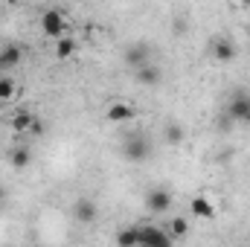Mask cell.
<instances>
[{
    "mask_svg": "<svg viewBox=\"0 0 250 247\" xmlns=\"http://www.w3.org/2000/svg\"><path fill=\"white\" fill-rule=\"evenodd\" d=\"M64 29H67V18H64L62 9H47V12L41 15V32H44L47 38L59 41V38H64Z\"/></svg>",
    "mask_w": 250,
    "mask_h": 247,
    "instance_id": "1",
    "label": "cell"
},
{
    "mask_svg": "<svg viewBox=\"0 0 250 247\" xmlns=\"http://www.w3.org/2000/svg\"><path fill=\"white\" fill-rule=\"evenodd\" d=\"M172 242L175 239L163 227H154V224L140 227V247H172Z\"/></svg>",
    "mask_w": 250,
    "mask_h": 247,
    "instance_id": "2",
    "label": "cell"
},
{
    "mask_svg": "<svg viewBox=\"0 0 250 247\" xmlns=\"http://www.w3.org/2000/svg\"><path fill=\"white\" fill-rule=\"evenodd\" d=\"M9 125L15 134H41V123L32 111H15L9 117Z\"/></svg>",
    "mask_w": 250,
    "mask_h": 247,
    "instance_id": "3",
    "label": "cell"
},
{
    "mask_svg": "<svg viewBox=\"0 0 250 247\" xmlns=\"http://www.w3.org/2000/svg\"><path fill=\"white\" fill-rule=\"evenodd\" d=\"M123 154L131 163H143V160H148V154H151V143H148L146 137H128L125 145H123Z\"/></svg>",
    "mask_w": 250,
    "mask_h": 247,
    "instance_id": "4",
    "label": "cell"
},
{
    "mask_svg": "<svg viewBox=\"0 0 250 247\" xmlns=\"http://www.w3.org/2000/svg\"><path fill=\"white\" fill-rule=\"evenodd\" d=\"M137 117V111H134V105L131 102H114V105H108V111H105V120L114 125L120 123H131Z\"/></svg>",
    "mask_w": 250,
    "mask_h": 247,
    "instance_id": "5",
    "label": "cell"
},
{
    "mask_svg": "<svg viewBox=\"0 0 250 247\" xmlns=\"http://www.w3.org/2000/svg\"><path fill=\"white\" fill-rule=\"evenodd\" d=\"M146 206H148V212H166V209H172V195L166 192V189H151L148 195H146Z\"/></svg>",
    "mask_w": 250,
    "mask_h": 247,
    "instance_id": "6",
    "label": "cell"
},
{
    "mask_svg": "<svg viewBox=\"0 0 250 247\" xmlns=\"http://www.w3.org/2000/svg\"><path fill=\"white\" fill-rule=\"evenodd\" d=\"M189 209H192V215H195V218H204V221H212V218L218 215L215 204H212L209 198H204V195H195V198L189 201Z\"/></svg>",
    "mask_w": 250,
    "mask_h": 247,
    "instance_id": "7",
    "label": "cell"
},
{
    "mask_svg": "<svg viewBox=\"0 0 250 247\" xmlns=\"http://www.w3.org/2000/svg\"><path fill=\"white\" fill-rule=\"evenodd\" d=\"M73 218H76L79 224H93V221H96V204H93L90 198H79V201L73 204Z\"/></svg>",
    "mask_w": 250,
    "mask_h": 247,
    "instance_id": "8",
    "label": "cell"
},
{
    "mask_svg": "<svg viewBox=\"0 0 250 247\" xmlns=\"http://www.w3.org/2000/svg\"><path fill=\"white\" fill-rule=\"evenodd\" d=\"M227 117H230V120H239V123H250V99L245 93L233 96V102H230V108H227Z\"/></svg>",
    "mask_w": 250,
    "mask_h": 247,
    "instance_id": "9",
    "label": "cell"
},
{
    "mask_svg": "<svg viewBox=\"0 0 250 247\" xmlns=\"http://www.w3.org/2000/svg\"><path fill=\"white\" fill-rule=\"evenodd\" d=\"M125 64H131L134 70L146 67V64H148V47H146V44H134V47H128V50H125Z\"/></svg>",
    "mask_w": 250,
    "mask_h": 247,
    "instance_id": "10",
    "label": "cell"
},
{
    "mask_svg": "<svg viewBox=\"0 0 250 247\" xmlns=\"http://www.w3.org/2000/svg\"><path fill=\"white\" fill-rule=\"evenodd\" d=\"M212 59L221 64L233 62L236 59V47H233V41H227V38H218L215 44H212Z\"/></svg>",
    "mask_w": 250,
    "mask_h": 247,
    "instance_id": "11",
    "label": "cell"
},
{
    "mask_svg": "<svg viewBox=\"0 0 250 247\" xmlns=\"http://www.w3.org/2000/svg\"><path fill=\"white\" fill-rule=\"evenodd\" d=\"M21 59H23V50H21L18 44H9V47H3V50H0V67H3V70L18 67Z\"/></svg>",
    "mask_w": 250,
    "mask_h": 247,
    "instance_id": "12",
    "label": "cell"
},
{
    "mask_svg": "<svg viewBox=\"0 0 250 247\" xmlns=\"http://www.w3.org/2000/svg\"><path fill=\"white\" fill-rule=\"evenodd\" d=\"M79 53V44H76V38H70V35H64L56 41V62H67V59H73Z\"/></svg>",
    "mask_w": 250,
    "mask_h": 247,
    "instance_id": "13",
    "label": "cell"
},
{
    "mask_svg": "<svg viewBox=\"0 0 250 247\" xmlns=\"http://www.w3.org/2000/svg\"><path fill=\"white\" fill-rule=\"evenodd\" d=\"M134 76H137V82H140V84H148V87L160 84V67H157V64H146V67L134 70Z\"/></svg>",
    "mask_w": 250,
    "mask_h": 247,
    "instance_id": "14",
    "label": "cell"
},
{
    "mask_svg": "<svg viewBox=\"0 0 250 247\" xmlns=\"http://www.w3.org/2000/svg\"><path fill=\"white\" fill-rule=\"evenodd\" d=\"M117 247H140V227H123L117 233Z\"/></svg>",
    "mask_w": 250,
    "mask_h": 247,
    "instance_id": "15",
    "label": "cell"
},
{
    "mask_svg": "<svg viewBox=\"0 0 250 247\" xmlns=\"http://www.w3.org/2000/svg\"><path fill=\"white\" fill-rule=\"evenodd\" d=\"M9 163H12V169H26L32 163V151L29 148H15L9 154Z\"/></svg>",
    "mask_w": 250,
    "mask_h": 247,
    "instance_id": "16",
    "label": "cell"
},
{
    "mask_svg": "<svg viewBox=\"0 0 250 247\" xmlns=\"http://www.w3.org/2000/svg\"><path fill=\"white\" fill-rule=\"evenodd\" d=\"M172 239H187L189 236V221L187 218H172V224H169V230H166Z\"/></svg>",
    "mask_w": 250,
    "mask_h": 247,
    "instance_id": "17",
    "label": "cell"
},
{
    "mask_svg": "<svg viewBox=\"0 0 250 247\" xmlns=\"http://www.w3.org/2000/svg\"><path fill=\"white\" fill-rule=\"evenodd\" d=\"M15 90H18L15 79H12V76H0V102H9V99L15 96Z\"/></svg>",
    "mask_w": 250,
    "mask_h": 247,
    "instance_id": "18",
    "label": "cell"
},
{
    "mask_svg": "<svg viewBox=\"0 0 250 247\" xmlns=\"http://www.w3.org/2000/svg\"><path fill=\"white\" fill-rule=\"evenodd\" d=\"M166 143H172V145H181V143H184V128L178 123L166 125Z\"/></svg>",
    "mask_w": 250,
    "mask_h": 247,
    "instance_id": "19",
    "label": "cell"
},
{
    "mask_svg": "<svg viewBox=\"0 0 250 247\" xmlns=\"http://www.w3.org/2000/svg\"><path fill=\"white\" fill-rule=\"evenodd\" d=\"M3 195H6V189H3V186H0V201H3Z\"/></svg>",
    "mask_w": 250,
    "mask_h": 247,
    "instance_id": "20",
    "label": "cell"
},
{
    "mask_svg": "<svg viewBox=\"0 0 250 247\" xmlns=\"http://www.w3.org/2000/svg\"><path fill=\"white\" fill-rule=\"evenodd\" d=\"M248 35H250V26H248Z\"/></svg>",
    "mask_w": 250,
    "mask_h": 247,
    "instance_id": "21",
    "label": "cell"
},
{
    "mask_svg": "<svg viewBox=\"0 0 250 247\" xmlns=\"http://www.w3.org/2000/svg\"><path fill=\"white\" fill-rule=\"evenodd\" d=\"M0 70H3V67H0Z\"/></svg>",
    "mask_w": 250,
    "mask_h": 247,
    "instance_id": "22",
    "label": "cell"
}]
</instances>
